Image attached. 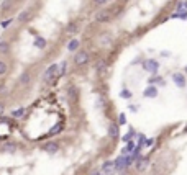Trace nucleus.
<instances>
[{
    "mask_svg": "<svg viewBox=\"0 0 187 175\" xmlns=\"http://www.w3.org/2000/svg\"><path fill=\"white\" fill-rule=\"evenodd\" d=\"M58 72H59V65L53 64L51 67H48V71L44 72V80H51L58 75Z\"/></svg>",
    "mask_w": 187,
    "mask_h": 175,
    "instance_id": "3",
    "label": "nucleus"
},
{
    "mask_svg": "<svg viewBox=\"0 0 187 175\" xmlns=\"http://www.w3.org/2000/svg\"><path fill=\"white\" fill-rule=\"evenodd\" d=\"M95 3H99V5H103V3H107L108 0H93Z\"/></svg>",
    "mask_w": 187,
    "mask_h": 175,
    "instance_id": "25",
    "label": "nucleus"
},
{
    "mask_svg": "<svg viewBox=\"0 0 187 175\" xmlns=\"http://www.w3.org/2000/svg\"><path fill=\"white\" fill-rule=\"evenodd\" d=\"M0 51H2V52L7 51V44H3V43H2V44H0Z\"/></svg>",
    "mask_w": 187,
    "mask_h": 175,
    "instance_id": "26",
    "label": "nucleus"
},
{
    "mask_svg": "<svg viewBox=\"0 0 187 175\" xmlns=\"http://www.w3.org/2000/svg\"><path fill=\"white\" fill-rule=\"evenodd\" d=\"M125 123H127V118H125V115L121 113L120 115V124H125Z\"/></svg>",
    "mask_w": 187,
    "mask_h": 175,
    "instance_id": "24",
    "label": "nucleus"
},
{
    "mask_svg": "<svg viewBox=\"0 0 187 175\" xmlns=\"http://www.w3.org/2000/svg\"><path fill=\"white\" fill-rule=\"evenodd\" d=\"M117 172V167H115V162H105L103 164V167H102V174L103 175H113Z\"/></svg>",
    "mask_w": 187,
    "mask_h": 175,
    "instance_id": "4",
    "label": "nucleus"
},
{
    "mask_svg": "<svg viewBox=\"0 0 187 175\" xmlns=\"http://www.w3.org/2000/svg\"><path fill=\"white\" fill-rule=\"evenodd\" d=\"M172 79H174V84L177 85V87H186V80H184V75H180V74H174Z\"/></svg>",
    "mask_w": 187,
    "mask_h": 175,
    "instance_id": "8",
    "label": "nucleus"
},
{
    "mask_svg": "<svg viewBox=\"0 0 187 175\" xmlns=\"http://www.w3.org/2000/svg\"><path fill=\"white\" fill-rule=\"evenodd\" d=\"M77 48H79V41H77V39H72V41L67 44V49H69V51H76Z\"/></svg>",
    "mask_w": 187,
    "mask_h": 175,
    "instance_id": "10",
    "label": "nucleus"
},
{
    "mask_svg": "<svg viewBox=\"0 0 187 175\" xmlns=\"http://www.w3.org/2000/svg\"><path fill=\"white\" fill-rule=\"evenodd\" d=\"M8 23H10V20H7V21H3V23H2V26H3V28H7V26H8Z\"/></svg>",
    "mask_w": 187,
    "mask_h": 175,
    "instance_id": "28",
    "label": "nucleus"
},
{
    "mask_svg": "<svg viewBox=\"0 0 187 175\" xmlns=\"http://www.w3.org/2000/svg\"><path fill=\"white\" fill-rule=\"evenodd\" d=\"M61 131V124H56V126H53V129L49 131V134H58Z\"/></svg>",
    "mask_w": 187,
    "mask_h": 175,
    "instance_id": "20",
    "label": "nucleus"
},
{
    "mask_svg": "<svg viewBox=\"0 0 187 175\" xmlns=\"http://www.w3.org/2000/svg\"><path fill=\"white\" fill-rule=\"evenodd\" d=\"M120 97H121V98H131V92H130V90H127V88H125V90H121Z\"/></svg>",
    "mask_w": 187,
    "mask_h": 175,
    "instance_id": "17",
    "label": "nucleus"
},
{
    "mask_svg": "<svg viewBox=\"0 0 187 175\" xmlns=\"http://www.w3.org/2000/svg\"><path fill=\"white\" fill-rule=\"evenodd\" d=\"M20 82H21L23 85H27L28 82H30V74H28V72H25V74L20 77Z\"/></svg>",
    "mask_w": 187,
    "mask_h": 175,
    "instance_id": "13",
    "label": "nucleus"
},
{
    "mask_svg": "<svg viewBox=\"0 0 187 175\" xmlns=\"http://www.w3.org/2000/svg\"><path fill=\"white\" fill-rule=\"evenodd\" d=\"M145 97H146V98H154V97H158V90H156L154 87H148L146 90H145Z\"/></svg>",
    "mask_w": 187,
    "mask_h": 175,
    "instance_id": "9",
    "label": "nucleus"
},
{
    "mask_svg": "<svg viewBox=\"0 0 187 175\" xmlns=\"http://www.w3.org/2000/svg\"><path fill=\"white\" fill-rule=\"evenodd\" d=\"M186 71H187V69H186Z\"/></svg>",
    "mask_w": 187,
    "mask_h": 175,
    "instance_id": "31",
    "label": "nucleus"
},
{
    "mask_svg": "<svg viewBox=\"0 0 187 175\" xmlns=\"http://www.w3.org/2000/svg\"><path fill=\"white\" fill-rule=\"evenodd\" d=\"M145 144H146V146H153V139H148V141H145Z\"/></svg>",
    "mask_w": 187,
    "mask_h": 175,
    "instance_id": "27",
    "label": "nucleus"
},
{
    "mask_svg": "<svg viewBox=\"0 0 187 175\" xmlns=\"http://www.w3.org/2000/svg\"><path fill=\"white\" fill-rule=\"evenodd\" d=\"M110 136H112V137H117V136H118V126H117L115 123L110 126Z\"/></svg>",
    "mask_w": 187,
    "mask_h": 175,
    "instance_id": "11",
    "label": "nucleus"
},
{
    "mask_svg": "<svg viewBox=\"0 0 187 175\" xmlns=\"http://www.w3.org/2000/svg\"><path fill=\"white\" fill-rule=\"evenodd\" d=\"M15 118H20V116H23L25 115V108H20V110H15L13 113H12Z\"/></svg>",
    "mask_w": 187,
    "mask_h": 175,
    "instance_id": "15",
    "label": "nucleus"
},
{
    "mask_svg": "<svg viewBox=\"0 0 187 175\" xmlns=\"http://www.w3.org/2000/svg\"><path fill=\"white\" fill-rule=\"evenodd\" d=\"M67 31H69V33H76V31H77V28H76V25H71L69 28H67Z\"/></svg>",
    "mask_w": 187,
    "mask_h": 175,
    "instance_id": "23",
    "label": "nucleus"
},
{
    "mask_svg": "<svg viewBox=\"0 0 187 175\" xmlns=\"http://www.w3.org/2000/svg\"><path fill=\"white\" fill-rule=\"evenodd\" d=\"M131 157H127V156H121V157H118L117 160H115V167H117V170H123L127 165H130L131 164Z\"/></svg>",
    "mask_w": 187,
    "mask_h": 175,
    "instance_id": "1",
    "label": "nucleus"
},
{
    "mask_svg": "<svg viewBox=\"0 0 187 175\" xmlns=\"http://www.w3.org/2000/svg\"><path fill=\"white\" fill-rule=\"evenodd\" d=\"M3 151H8V152H13L15 151V144H5Z\"/></svg>",
    "mask_w": 187,
    "mask_h": 175,
    "instance_id": "21",
    "label": "nucleus"
},
{
    "mask_svg": "<svg viewBox=\"0 0 187 175\" xmlns=\"http://www.w3.org/2000/svg\"><path fill=\"white\" fill-rule=\"evenodd\" d=\"M95 67H97V71L99 72H103L105 71V62H103V61H99V62L95 64Z\"/></svg>",
    "mask_w": 187,
    "mask_h": 175,
    "instance_id": "14",
    "label": "nucleus"
},
{
    "mask_svg": "<svg viewBox=\"0 0 187 175\" xmlns=\"http://www.w3.org/2000/svg\"><path fill=\"white\" fill-rule=\"evenodd\" d=\"M143 67H145V71L151 72V74H156V72H158V67H159V64H158L154 59H148V61H145V62H143Z\"/></svg>",
    "mask_w": 187,
    "mask_h": 175,
    "instance_id": "2",
    "label": "nucleus"
},
{
    "mask_svg": "<svg viewBox=\"0 0 187 175\" xmlns=\"http://www.w3.org/2000/svg\"><path fill=\"white\" fill-rule=\"evenodd\" d=\"M28 18H30V12H23L20 15V18H18V20H20V21H27Z\"/></svg>",
    "mask_w": 187,
    "mask_h": 175,
    "instance_id": "18",
    "label": "nucleus"
},
{
    "mask_svg": "<svg viewBox=\"0 0 187 175\" xmlns=\"http://www.w3.org/2000/svg\"><path fill=\"white\" fill-rule=\"evenodd\" d=\"M92 175H103V174H100V172H93Z\"/></svg>",
    "mask_w": 187,
    "mask_h": 175,
    "instance_id": "30",
    "label": "nucleus"
},
{
    "mask_svg": "<svg viewBox=\"0 0 187 175\" xmlns=\"http://www.w3.org/2000/svg\"><path fill=\"white\" fill-rule=\"evenodd\" d=\"M87 61H89V54H87L86 51H80V52L76 54V64H77V65L86 64Z\"/></svg>",
    "mask_w": 187,
    "mask_h": 175,
    "instance_id": "5",
    "label": "nucleus"
},
{
    "mask_svg": "<svg viewBox=\"0 0 187 175\" xmlns=\"http://www.w3.org/2000/svg\"><path fill=\"white\" fill-rule=\"evenodd\" d=\"M135 149V144L131 143V141H128V146H127V152H130V151Z\"/></svg>",
    "mask_w": 187,
    "mask_h": 175,
    "instance_id": "22",
    "label": "nucleus"
},
{
    "mask_svg": "<svg viewBox=\"0 0 187 175\" xmlns=\"http://www.w3.org/2000/svg\"><path fill=\"white\" fill-rule=\"evenodd\" d=\"M43 149L46 151L48 154H56L59 147H58V144H56V143H48V144H44V146H43Z\"/></svg>",
    "mask_w": 187,
    "mask_h": 175,
    "instance_id": "6",
    "label": "nucleus"
},
{
    "mask_svg": "<svg viewBox=\"0 0 187 175\" xmlns=\"http://www.w3.org/2000/svg\"><path fill=\"white\" fill-rule=\"evenodd\" d=\"M97 21H100V23H103V21H108L110 20V12H107V10H103V12L97 13Z\"/></svg>",
    "mask_w": 187,
    "mask_h": 175,
    "instance_id": "7",
    "label": "nucleus"
},
{
    "mask_svg": "<svg viewBox=\"0 0 187 175\" xmlns=\"http://www.w3.org/2000/svg\"><path fill=\"white\" fill-rule=\"evenodd\" d=\"M3 113V103H0V115Z\"/></svg>",
    "mask_w": 187,
    "mask_h": 175,
    "instance_id": "29",
    "label": "nucleus"
},
{
    "mask_svg": "<svg viewBox=\"0 0 187 175\" xmlns=\"http://www.w3.org/2000/svg\"><path fill=\"white\" fill-rule=\"evenodd\" d=\"M34 46H36V48H40V49H43V48L46 46V41H44L43 38H36V41H34Z\"/></svg>",
    "mask_w": 187,
    "mask_h": 175,
    "instance_id": "12",
    "label": "nucleus"
},
{
    "mask_svg": "<svg viewBox=\"0 0 187 175\" xmlns=\"http://www.w3.org/2000/svg\"><path fill=\"white\" fill-rule=\"evenodd\" d=\"M5 72H7V64H5V62H2V61H0V75H3V74H5Z\"/></svg>",
    "mask_w": 187,
    "mask_h": 175,
    "instance_id": "19",
    "label": "nucleus"
},
{
    "mask_svg": "<svg viewBox=\"0 0 187 175\" xmlns=\"http://www.w3.org/2000/svg\"><path fill=\"white\" fill-rule=\"evenodd\" d=\"M110 34H103V36H100V41H102V44H108L110 43Z\"/></svg>",
    "mask_w": 187,
    "mask_h": 175,
    "instance_id": "16",
    "label": "nucleus"
}]
</instances>
